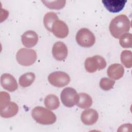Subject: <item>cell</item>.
Instances as JSON below:
<instances>
[{"label":"cell","mask_w":132,"mask_h":132,"mask_svg":"<svg viewBox=\"0 0 132 132\" xmlns=\"http://www.w3.org/2000/svg\"><path fill=\"white\" fill-rule=\"evenodd\" d=\"M37 58L36 51L32 49L22 48L16 54V59L18 62L23 66H29L33 64Z\"/></svg>","instance_id":"obj_4"},{"label":"cell","mask_w":132,"mask_h":132,"mask_svg":"<svg viewBox=\"0 0 132 132\" xmlns=\"http://www.w3.org/2000/svg\"><path fill=\"white\" fill-rule=\"evenodd\" d=\"M126 0H104L102 3L109 12L117 13L121 11L125 6Z\"/></svg>","instance_id":"obj_12"},{"label":"cell","mask_w":132,"mask_h":132,"mask_svg":"<svg viewBox=\"0 0 132 132\" xmlns=\"http://www.w3.org/2000/svg\"><path fill=\"white\" fill-rule=\"evenodd\" d=\"M45 6L51 9L59 10L63 8L65 5L66 1H42Z\"/></svg>","instance_id":"obj_21"},{"label":"cell","mask_w":132,"mask_h":132,"mask_svg":"<svg viewBox=\"0 0 132 132\" xmlns=\"http://www.w3.org/2000/svg\"><path fill=\"white\" fill-rule=\"evenodd\" d=\"M68 53L67 46L62 42H57L53 46V56L55 59L58 61L64 60L68 56Z\"/></svg>","instance_id":"obj_10"},{"label":"cell","mask_w":132,"mask_h":132,"mask_svg":"<svg viewBox=\"0 0 132 132\" xmlns=\"http://www.w3.org/2000/svg\"><path fill=\"white\" fill-rule=\"evenodd\" d=\"M107 75L111 79L118 80L124 75V67L119 63H114L111 64L107 69Z\"/></svg>","instance_id":"obj_15"},{"label":"cell","mask_w":132,"mask_h":132,"mask_svg":"<svg viewBox=\"0 0 132 132\" xmlns=\"http://www.w3.org/2000/svg\"><path fill=\"white\" fill-rule=\"evenodd\" d=\"M58 19L57 14L54 12H48L44 16L43 23L46 29L49 31H51V27L53 22Z\"/></svg>","instance_id":"obj_19"},{"label":"cell","mask_w":132,"mask_h":132,"mask_svg":"<svg viewBox=\"0 0 132 132\" xmlns=\"http://www.w3.org/2000/svg\"><path fill=\"white\" fill-rule=\"evenodd\" d=\"M121 61L122 64L127 68L132 66V53L130 51L124 50L121 54Z\"/></svg>","instance_id":"obj_20"},{"label":"cell","mask_w":132,"mask_h":132,"mask_svg":"<svg viewBox=\"0 0 132 132\" xmlns=\"http://www.w3.org/2000/svg\"><path fill=\"white\" fill-rule=\"evenodd\" d=\"M106 67V61L102 56H93L87 58L85 61V68L89 73H94L97 70H102Z\"/></svg>","instance_id":"obj_6"},{"label":"cell","mask_w":132,"mask_h":132,"mask_svg":"<svg viewBox=\"0 0 132 132\" xmlns=\"http://www.w3.org/2000/svg\"><path fill=\"white\" fill-rule=\"evenodd\" d=\"M78 97L76 105L82 109H87L91 106L92 99L91 97L86 93H80L78 94Z\"/></svg>","instance_id":"obj_16"},{"label":"cell","mask_w":132,"mask_h":132,"mask_svg":"<svg viewBox=\"0 0 132 132\" xmlns=\"http://www.w3.org/2000/svg\"><path fill=\"white\" fill-rule=\"evenodd\" d=\"M32 118L42 125H51L56 121V115L50 110L41 106H37L31 110Z\"/></svg>","instance_id":"obj_3"},{"label":"cell","mask_w":132,"mask_h":132,"mask_svg":"<svg viewBox=\"0 0 132 132\" xmlns=\"http://www.w3.org/2000/svg\"><path fill=\"white\" fill-rule=\"evenodd\" d=\"M78 94L75 89L71 87L63 89L61 92L60 98L63 104L67 107L74 106L78 99Z\"/></svg>","instance_id":"obj_8"},{"label":"cell","mask_w":132,"mask_h":132,"mask_svg":"<svg viewBox=\"0 0 132 132\" xmlns=\"http://www.w3.org/2000/svg\"><path fill=\"white\" fill-rule=\"evenodd\" d=\"M44 103L45 107L50 110L56 109L60 106L59 98L54 94L47 95L44 98Z\"/></svg>","instance_id":"obj_17"},{"label":"cell","mask_w":132,"mask_h":132,"mask_svg":"<svg viewBox=\"0 0 132 132\" xmlns=\"http://www.w3.org/2000/svg\"><path fill=\"white\" fill-rule=\"evenodd\" d=\"M35 77V75L34 73L28 72L25 73L19 78V84L22 87H29L33 83Z\"/></svg>","instance_id":"obj_18"},{"label":"cell","mask_w":132,"mask_h":132,"mask_svg":"<svg viewBox=\"0 0 132 132\" xmlns=\"http://www.w3.org/2000/svg\"><path fill=\"white\" fill-rule=\"evenodd\" d=\"M130 21L125 14H120L114 18L109 24V30L111 35L119 39L123 34L129 31Z\"/></svg>","instance_id":"obj_1"},{"label":"cell","mask_w":132,"mask_h":132,"mask_svg":"<svg viewBox=\"0 0 132 132\" xmlns=\"http://www.w3.org/2000/svg\"><path fill=\"white\" fill-rule=\"evenodd\" d=\"M1 84L4 89L9 92H13L18 89L16 80L12 75L8 73L1 75Z\"/></svg>","instance_id":"obj_11"},{"label":"cell","mask_w":132,"mask_h":132,"mask_svg":"<svg viewBox=\"0 0 132 132\" xmlns=\"http://www.w3.org/2000/svg\"><path fill=\"white\" fill-rule=\"evenodd\" d=\"M119 43L123 48H129L132 45V35L130 33H125L119 38Z\"/></svg>","instance_id":"obj_22"},{"label":"cell","mask_w":132,"mask_h":132,"mask_svg":"<svg viewBox=\"0 0 132 132\" xmlns=\"http://www.w3.org/2000/svg\"><path fill=\"white\" fill-rule=\"evenodd\" d=\"M98 118V114L96 110L93 109H86L81 114V121L87 125H92L95 123Z\"/></svg>","instance_id":"obj_13"},{"label":"cell","mask_w":132,"mask_h":132,"mask_svg":"<svg viewBox=\"0 0 132 132\" xmlns=\"http://www.w3.org/2000/svg\"><path fill=\"white\" fill-rule=\"evenodd\" d=\"M51 32L58 38H64L69 34V28L64 22L58 18L53 22Z\"/></svg>","instance_id":"obj_9"},{"label":"cell","mask_w":132,"mask_h":132,"mask_svg":"<svg viewBox=\"0 0 132 132\" xmlns=\"http://www.w3.org/2000/svg\"><path fill=\"white\" fill-rule=\"evenodd\" d=\"M70 80L69 75L67 73L61 71L53 72L48 76L49 82L52 85L58 88H61L68 85Z\"/></svg>","instance_id":"obj_7"},{"label":"cell","mask_w":132,"mask_h":132,"mask_svg":"<svg viewBox=\"0 0 132 132\" xmlns=\"http://www.w3.org/2000/svg\"><path fill=\"white\" fill-rule=\"evenodd\" d=\"M115 84V81L111 79L104 77L100 81V86L102 89L105 91H108L112 89Z\"/></svg>","instance_id":"obj_23"},{"label":"cell","mask_w":132,"mask_h":132,"mask_svg":"<svg viewBox=\"0 0 132 132\" xmlns=\"http://www.w3.org/2000/svg\"><path fill=\"white\" fill-rule=\"evenodd\" d=\"M21 41L24 46L28 48H31L37 43L38 35L33 30H28L22 35Z\"/></svg>","instance_id":"obj_14"},{"label":"cell","mask_w":132,"mask_h":132,"mask_svg":"<svg viewBox=\"0 0 132 132\" xmlns=\"http://www.w3.org/2000/svg\"><path fill=\"white\" fill-rule=\"evenodd\" d=\"M76 41L82 47H90L95 43V37L92 32L88 28H82L76 34Z\"/></svg>","instance_id":"obj_5"},{"label":"cell","mask_w":132,"mask_h":132,"mask_svg":"<svg viewBox=\"0 0 132 132\" xmlns=\"http://www.w3.org/2000/svg\"><path fill=\"white\" fill-rule=\"evenodd\" d=\"M0 115L4 118H9L15 116L19 111L18 105L10 102L9 94L6 92H1Z\"/></svg>","instance_id":"obj_2"}]
</instances>
